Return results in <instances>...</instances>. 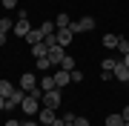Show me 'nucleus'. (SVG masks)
Listing matches in <instances>:
<instances>
[{
  "label": "nucleus",
  "instance_id": "obj_1",
  "mask_svg": "<svg viewBox=\"0 0 129 126\" xmlns=\"http://www.w3.org/2000/svg\"><path fill=\"white\" fill-rule=\"evenodd\" d=\"M72 32L75 34H80V32H92L95 29V17H80V20H72Z\"/></svg>",
  "mask_w": 129,
  "mask_h": 126
},
{
  "label": "nucleus",
  "instance_id": "obj_2",
  "mask_svg": "<svg viewBox=\"0 0 129 126\" xmlns=\"http://www.w3.org/2000/svg\"><path fill=\"white\" fill-rule=\"evenodd\" d=\"M37 83H40V80H37L35 75H32V72H23V75H20V89H23V92L29 95V92H35V89H37Z\"/></svg>",
  "mask_w": 129,
  "mask_h": 126
},
{
  "label": "nucleus",
  "instance_id": "obj_3",
  "mask_svg": "<svg viewBox=\"0 0 129 126\" xmlns=\"http://www.w3.org/2000/svg\"><path fill=\"white\" fill-rule=\"evenodd\" d=\"M40 103H43L46 109H57V106H60V92H57V89H52V92H43Z\"/></svg>",
  "mask_w": 129,
  "mask_h": 126
},
{
  "label": "nucleus",
  "instance_id": "obj_4",
  "mask_svg": "<svg viewBox=\"0 0 129 126\" xmlns=\"http://www.w3.org/2000/svg\"><path fill=\"white\" fill-rule=\"evenodd\" d=\"M46 57H49V63H52V66H60V60L66 57V49H63V46H49Z\"/></svg>",
  "mask_w": 129,
  "mask_h": 126
},
{
  "label": "nucleus",
  "instance_id": "obj_5",
  "mask_svg": "<svg viewBox=\"0 0 129 126\" xmlns=\"http://www.w3.org/2000/svg\"><path fill=\"white\" fill-rule=\"evenodd\" d=\"M112 80H118V83H129V66L120 60L115 66V72H112Z\"/></svg>",
  "mask_w": 129,
  "mask_h": 126
},
{
  "label": "nucleus",
  "instance_id": "obj_6",
  "mask_svg": "<svg viewBox=\"0 0 129 126\" xmlns=\"http://www.w3.org/2000/svg\"><path fill=\"white\" fill-rule=\"evenodd\" d=\"M29 32H32V23H29V17H17V23H14V37H26Z\"/></svg>",
  "mask_w": 129,
  "mask_h": 126
},
{
  "label": "nucleus",
  "instance_id": "obj_7",
  "mask_svg": "<svg viewBox=\"0 0 129 126\" xmlns=\"http://www.w3.org/2000/svg\"><path fill=\"white\" fill-rule=\"evenodd\" d=\"M37 120H40V126H49V123L57 120V115H55V109H46V106H43L40 112H37Z\"/></svg>",
  "mask_w": 129,
  "mask_h": 126
},
{
  "label": "nucleus",
  "instance_id": "obj_8",
  "mask_svg": "<svg viewBox=\"0 0 129 126\" xmlns=\"http://www.w3.org/2000/svg\"><path fill=\"white\" fill-rule=\"evenodd\" d=\"M75 40V32H72V29H57V46H69V43Z\"/></svg>",
  "mask_w": 129,
  "mask_h": 126
},
{
  "label": "nucleus",
  "instance_id": "obj_9",
  "mask_svg": "<svg viewBox=\"0 0 129 126\" xmlns=\"http://www.w3.org/2000/svg\"><path fill=\"white\" fill-rule=\"evenodd\" d=\"M23 40L29 43V46H37V43H43L46 37H43V32H40V29H32V32H29V34H26Z\"/></svg>",
  "mask_w": 129,
  "mask_h": 126
},
{
  "label": "nucleus",
  "instance_id": "obj_10",
  "mask_svg": "<svg viewBox=\"0 0 129 126\" xmlns=\"http://www.w3.org/2000/svg\"><path fill=\"white\" fill-rule=\"evenodd\" d=\"M55 83H57V86H69V83H72V72L57 69V72H55Z\"/></svg>",
  "mask_w": 129,
  "mask_h": 126
},
{
  "label": "nucleus",
  "instance_id": "obj_11",
  "mask_svg": "<svg viewBox=\"0 0 129 126\" xmlns=\"http://www.w3.org/2000/svg\"><path fill=\"white\" fill-rule=\"evenodd\" d=\"M101 40H103V46H106V49H118V43H120V34H112V32H106Z\"/></svg>",
  "mask_w": 129,
  "mask_h": 126
},
{
  "label": "nucleus",
  "instance_id": "obj_12",
  "mask_svg": "<svg viewBox=\"0 0 129 126\" xmlns=\"http://www.w3.org/2000/svg\"><path fill=\"white\" fill-rule=\"evenodd\" d=\"M37 86H40L43 92H52V89H57V83H55V75H43Z\"/></svg>",
  "mask_w": 129,
  "mask_h": 126
},
{
  "label": "nucleus",
  "instance_id": "obj_13",
  "mask_svg": "<svg viewBox=\"0 0 129 126\" xmlns=\"http://www.w3.org/2000/svg\"><path fill=\"white\" fill-rule=\"evenodd\" d=\"M14 89H17V86H14L12 80H0V95H3V98H12Z\"/></svg>",
  "mask_w": 129,
  "mask_h": 126
},
{
  "label": "nucleus",
  "instance_id": "obj_14",
  "mask_svg": "<svg viewBox=\"0 0 129 126\" xmlns=\"http://www.w3.org/2000/svg\"><path fill=\"white\" fill-rule=\"evenodd\" d=\"M37 29H40V32H43V37H49V34H55V32H57V26H55V20H46V23H40V26H37Z\"/></svg>",
  "mask_w": 129,
  "mask_h": 126
},
{
  "label": "nucleus",
  "instance_id": "obj_15",
  "mask_svg": "<svg viewBox=\"0 0 129 126\" xmlns=\"http://www.w3.org/2000/svg\"><path fill=\"white\" fill-rule=\"evenodd\" d=\"M55 26H57V29H69V26H72V20H69V14H66V12H60L57 17H55Z\"/></svg>",
  "mask_w": 129,
  "mask_h": 126
},
{
  "label": "nucleus",
  "instance_id": "obj_16",
  "mask_svg": "<svg viewBox=\"0 0 129 126\" xmlns=\"http://www.w3.org/2000/svg\"><path fill=\"white\" fill-rule=\"evenodd\" d=\"M106 126H123V115H120V112L106 115Z\"/></svg>",
  "mask_w": 129,
  "mask_h": 126
},
{
  "label": "nucleus",
  "instance_id": "obj_17",
  "mask_svg": "<svg viewBox=\"0 0 129 126\" xmlns=\"http://www.w3.org/2000/svg\"><path fill=\"white\" fill-rule=\"evenodd\" d=\"M46 52H49V46H46V43H37V46H32L35 60H37V57H46Z\"/></svg>",
  "mask_w": 129,
  "mask_h": 126
},
{
  "label": "nucleus",
  "instance_id": "obj_18",
  "mask_svg": "<svg viewBox=\"0 0 129 126\" xmlns=\"http://www.w3.org/2000/svg\"><path fill=\"white\" fill-rule=\"evenodd\" d=\"M57 69H66V72H75V57H72V55H66L63 60H60V66H57Z\"/></svg>",
  "mask_w": 129,
  "mask_h": 126
},
{
  "label": "nucleus",
  "instance_id": "obj_19",
  "mask_svg": "<svg viewBox=\"0 0 129 126\" xmlns=\"http://www.w3.org/2000/svg\"><path fill=\"white\" fill-rule=\"evenodd\" d=\"M120 60H112V57H106V60L101 63V72H109V75H112V72H115V66H118Z\"/></svg>",
  "mask_w": 129,
  "mask_h": 126
},
{
  "label": "nucleus",
  "instance_id": "obj_20",
  "mask_svg": "<svg viewBox=\"0 0 129 126\" xmlns=\"http://www.w3.org/2000/svg\"><path fill=\"white\" fill-rule=\"evenodd\" d=\"M37 69H40V72H49V69H52L49 57H37Z\"/></svg>",
  "mask_w": 129,
  "mask_h": 126
},
{
  "label": "nucleus",
  "instance_id": "obj_21",
  "mask_svg": "<svg viewBox=\"0 0 129 126\" xmlns=\"http://www.w3.org/2000/svg\"><path fill=\"white\" fill-rule=\"evenodd\" d=\"M9 29H14V23H12L9 17H0V32H6V34H9Z\"/></svg>",
  "mask_w": 129,
  "mask_h": 126
},
{
  "label": "nucleus",
  "instance_id": "obj_22",
  "mask_svg": "<svg viewBox=\"0 0 129 126\" xmlns=\"http://www.w3.org/2000/svg\"><path fill=\"white\" fill-rule=\"evenodd\" d=\"M118 52H120V55H129V40H123V37H120V43H118Z\"/></svg>",
  "mask_w": 129,
  "mask_h": 126
},
{
  "label": "nucleus",
  "instance_id": "obj_23",
  "mask_svg": "<svg viewBox=\"0 0 129 126\" xmlns=\"http://www.w3.org/2000/svg\"><path fill=\"white\" fill-rule=\"evenodd\" d=\"M75 126H89V117H80L78 115V117H75Z\"/></svg>",
  "mask_w": 129,
  "mask_h": 126
},
{
  "label": "nucleus",
  "instance_id": "obj_24",
  "mask_svg": "<svg viewBox=\"0 0 129 126\" xmlns=\"http://www.w3.org/2000/svg\"><path fill=\"white\" fill-rule=\"evenodd\" d=\"M0 3H3V9H14V6H17V0H0Z\"/></svg>",
  "mask_w": 129,
  "mask_h": 126
},
{
  "label": "nucleus",
  "instance_id": "obj_25",
  "mask_svg": "<svg viewBox=\"0 0 129 126\" xmlns=\"http://www.w3.org/2000/svg\"><path fill=\"white\" fill-rule=\"evenodd\" d=\"M80 80H83V75H80L78 69H75V72H72V83H80Z\"/></svg>",
  "mask_w": 129,
  "mask_h": 126
},
{
  "label": "nucleus",
  "instance_id": "obj_26",
  "mask_svg": "<svg viewBox=\"0 0 129 126\" xmlns=\"http://www.w3.org/2000/svg\"><path fill=\"white\" fill-rule=\"evenodd\" d=\"M9 43V37H6V32H0V46H6Z\"/></svg>",
  "mask_w": 129,
  "mask_h": 126
},
{
  "label": "nucleus",
  "instance_id": "obj_27",
  "mask_svg": "<svg viewBox=\"0 0 129 126\" xmlns=\"http://www.w3.org/2000/svg\"><path fill=\"white\" fill-rule=\"evenodd\" d=\"M6 126H23V123H20V120H14V117H12V120H6Z\"/></svg>",
  "mask_w": 129,
  "mask_h": 126
},
{
  "label": "nucleus",
  "instance_id": "obj_28",
  "mask_svg": "<svg viewBox=\"0 0 129 126\" xmlns=\"http://www.w3.org/2000/svg\"><path fill=\"white\" fill-rule=\"evenodd\" d=\"M120 115H123V120H129V106H126V109H120Z\"/></svg>",
  "mask_w": 129,
  "mask_h": 126
},
{
  "label": "nucleus",
  "instance_id": "obj_29",
  "mask_svg": "<svg viewBox=\"0 0 129 126\" xmlns=\"http://www.w3.org/2000/svg\"><path fill=\"white\" fill-rule=\"evenodd\" d=\"M0 109H6V98H3V95H0Z\"/></svg>",
  "mask_w": 129,
  "mask_h": 126
},
{
  "label": "nucleus",
  "instance_id": "obj_30",
  "mask_svg": "<svg viewBox=\"0 0 129 126\" xmlns=\"http://www.w3.org/2000/svg\"><path fill=\"white\" fill-rule=\"evenodd\" d=\"M49 126H63V120H55V123H49Z\"/></svg>",
  "mask_w": 129,
  "mask_h": 126
},
{
  "label": "nucleus",
  "instance_id": "obj_31",
  "mask_svg": "<svg viewBox=\"0 0 129 126\" xmlns=\"http://www.w3.org/2000/svg\"><path fill=\"white\" fill-rule=\"evenodd\" d=\"M63 126H75V120H63Z\"/></svg>",
  "mask_w": 129,
  "mask_h": 126
},
{
  "label": "nucleus",
  "instance_id": "obj_32",
  "mask_svg": "<svg viewBox=\"0 0 129 126\" xmlns=\"http://www.w3.org/2000/svg\"><path fill=\"white\" fill-rule=\"evenodd\" d=\"M123 63H126V66H129V55H126V57H123Z\"/></svg>",
  "mask_w": 129,
  "mask_h": 126
},
{
  "label": "nucleus",
  "instance_id": "obj_33",
  "mask_svg": "<svg viewBox=\"0 0 129 126\" xmlns=\"http://www.w3.org/2000/svg\"><path fill=\"white\" fill-rule=\"evenodd\" d=\"M123 126H129V120H123Z\"/></svg>",
  "mask_w": 129,
  "mask_h": 126
}]
</instances>
